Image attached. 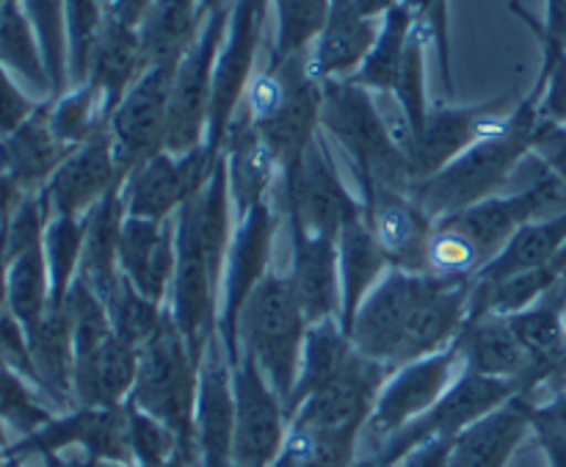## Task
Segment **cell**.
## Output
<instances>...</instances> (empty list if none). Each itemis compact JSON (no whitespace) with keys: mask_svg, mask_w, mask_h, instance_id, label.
Listing matches in <instances>:
<instances>
[{"mask_svg":"<svg viewBox=\"0 0 566 467\" xmlns=\"http://www.w3.org/2000/svg\"><path fill=\"white\" fill-rule=\"evenodd\" d=\"M536 131H539V94L531 92L528 97L514 105L501 131L464 149L437 175L415 183L409 188V197L431 219L440 221L481 203V199L503 194L506 183L517 175V169L534 149Z\"/></svg>","mask_w":566,"mask_h":467,"instance_id":"cell-1","label":"cell"},{"mask_svg":"<svg viewBox=\"0 0 566 467\" xmlns=\"http://www.w3.org/2000/svg\"><path fill=\"white\" fill-rule=\"evenodd\" d=\"M321 131L340 144L354 166L359 183V199L374 197L376 188L409 194L412 166L401 144L392 138L376 94L354 81H326Z\"/></svg>","mask_w":566,"mask_h":467,"instance_id":"cell-2","label":"cell"},{"mask_svg":"<svg viewBox=\"0 0 566 467\" xmlns=\"http://www.w3.org/2000/svg\"><path fill=\"white\" fill-rule=\"evenodd\" d=\"M307 315L296 297L291 277L271 269L254 288L238 319V349L258 363L269 385L282 398L291 418L293 393L302 371Z\"/></svg>","mask_w":566,"mask_h":467,"instance_id":"cell-3","label":"cell"},{"mask_svg":"<svg viewBox=\"0 0 566 467\" xmlns=\"http://www.w3.org/2000/svg\"><path fill=\"white\" fill-rule=\"evenodd\" d=\"M197 387L199 360L191 354L175 315L166 308L155 335L138 349L136 382L127 402L175 432L188 465L199 463L197 435H193Z\"/></svg>","mask_w":566,"mask_h":467,"instance_id":"cell-4","label":"cell"},{"mask_svg":"<svg viewBox=\"0 0 566 467\" xmlns=\"http://www.w3.org/2000/svg\"><path fill=\"white\" fill-rule=\"evenodd\" d=\"M271 203L282 221L329 238L340 236L343 225L365 210L363 199L343 183L324 131L310 142L296 164L280 172Z\"/></svg>","mask_w":566,"mask_h":467,"instance_id":"cell-5","label":"cell"},{"mask_svg":"<svg viewBox=\"0 0 566 467\" xmlns=\"http://www.w3.org/2000/svg\"><path fill=\"white\" fill-rule=\"evenodd\" d=\"M232 3V0H230ZM230 3L219 6L208 14L199 39L182 55L175 70L169 100V133H166V153L186 155L208 142L210 108H213L216 64H219L221 44H224Z\"/></svg>","mask_w":566,"mask_h":467,"instance_id":"cell-6","label":"cell"},{"mask_svg":"<svg viewBox=\"0 0 566 467\" xmlns=\"http://www.w3.org/2000/svg\"><path fill=\"white\" fill-rule=\"evenodd\" d=\"M566 210V186L539 160V172L531 177L528 186L512 194H495L490 199L470 205L459 214L446 216V225L457 227L462 236L475 243V249L490 263L501 249L523 230L525 225L545 216H556Z\"/></svg>","mask_w":566,"mask_h":467,"instance_id":"cell-7","label":"cell"},{"mask_svg":"<svg viewBox=\"0 0 566 467\" xmlns=\"http://www.w3.org/2000/svg\"><path fill=\"white\" fill-rule=\"evenodd\" d=\"M431 286H434V274L387 271L354 315L352 330H348L354 349L363 357L396 371L401 363L403 343Z\"/></svg>","mask_w":566,"mask_h":467,"instance_id":"cell-8","label":"cell"},{"mask_svg":"<svg viewBox=\"0 0 566 467\" xmlns=\"http://www.w3.org/2000/svg\"><path fill=\"white\" fill-rule=\"evenodd\" d=\"M282 227L274 203L254 205L247 216L235 221L230 252H227L224 277H221V302H219V335L230 352L232 365L241 357L238 349V319L243 304L254 293V288L265 280L271 271V252H274V236Z\"/></svg>","mask_w":566,"mask_h":467,"instance_id":"cell-9","label":"cell"},{"mask_svg":"<svg viewBox=\"0 0 566 467\" xmlns=\"http://www.w3.org/2000/svg\"><path fill=\"white\" fill-rule=\"evenodd\" d=\"M219 155L199 144L186 155L158 153L122 180V205L127 216L166 221L180 214L182 205L205 191L213 177Z\"/></svg>","mask_w":566,"mask_h":467,"instance_id":"cell-10","label":"cell"},{"mask_svg":"<svg viewBox=\"0 0 566 467\" xmlns=\"http://www.w3.org/2000/svg\"><path fill=\"white\" fill-rule=\"evenodd\" d=\"M175 66H147L108 120L114 158L125 180L136 166L166 149Z\"/></svg>","mask_w":566,"mask_h":467,"instance_id":"cell-11","label":"cell"},{"mask_svg":"<svg viewBox=\"0 0 566 467\" xmlns=\"http://www.w3.org/2000/svg\"><path fill=\"white\" fill-rule=\"evenodd\" d=\"M235 387V429H232V465L271 467L285 446L287 409L274 387L249 354L241 352L232 365Z\"/></svg>","mask_w":566,"mask_h":467,"instance_id":"cell-12","label":"cell"},{"mask_svg":"<svg viewBox=\"0 0 566 467\" xmlns=\"http://www.w3.org/2000/svg\"><path fill=\"white\" fill-rule=\"evenodd\" d=\"M271 0H232L230 20H227L224 44H221L219 64H216L213 108H210L208 147L221 153L227 127L243 103L249 77L254 75L260 39L265 33Z\"/></svg>","mask_w":566,"mask_h":467,"instance_id":"cell-13","label":"cell"},{"mask_svg":"<svg viewBox=\"0 0 566 467\" xmlns=\"http://www.w3.org/2000/svg\"><path fill=\"white\" fill-rule=\"evenodd\" d=\"M459 369H462V363H459V354L451 343L442 352L392 371L368 418L370 435L385 446L390 437H396L409 424L431 413L437 402L446 396L448 387L457 382Z\"/></svg>","mask_w":566,"mask_h":467,"instance_id":"cell-14","label":"cell"},{"mask_svg":"<svg viewBox=\"0 0 566 467\" xmlns=\"http://www.w3.org/2000/svg\"><path fill=\"white\" fill-rule=\"evenodd\" d=\"M509 103H512L509 97H495L473 105H431L423 131H420V136L415 138L407 153L409 166H412V180L420 183L426 177L437 175L442 166L459 158L464 149L501 131L514 108V105L509 108Z\"/></svg>","mask_w":566,"mask_h":467,"instance_id":"cell-15","label":"cell"},{"mask_svg":"<svg viewBox=\"0 0 566 467\" xmlns=\"http://www.w3.org/2000/svg\"><path fill=\"white\" fill-rule=\"evenodd\" d=\"M282 72V92L280 105L269 120L258 122L254 131L260 133L269 149L274 153L280 172L287 169L302 158L304 149L310 147L321 133V108H324V83L310 70V53L293 55V59L271 64Z\"/></svg>","mask_w":566,"mask_h":467,"instance_id":"cell-16","label":"cell"},{"mask_svg":"<svg viewBox=\"0 0 566 467\" xmlns=\"http://www.w3.org/2000/svg\"><path fill=\"white\" fill-rule=\"evenodd\" d=\"M232 429H235L232 357L216 332L199 363L197 409H193L199 467H232Z\"/></svg>","mask_w":566,"mask_h":467,"instance_id":"cell-17","label":"cell"},{"mask_svg":"<svg viewBox=\"0 0 566 467\" xmlns=\"http://www.w3.org/2000/svg\"><path fill=\"white\" fill-rule=\"evenodd\" d=\"M363 205L365 219L390 269L426 274V249L437 221L409 194L392 188H376L374 197Z\"/></svg>","mask_w":566,"mask_h":467,"instance_id":"cell-18","label":"cell"},{"mask_svg":"<svg viewBox=\"0 0 566 467\" xmlns=\"http://www.w3.org/2000/svg\"><path fill=\"white\" fill-rule=\"evenodd\" d=\"M119 183L122 175L114 158V144L105 127L66 155L42 191L53 216H86Z\"/></svg>","mask_w":566,"mask_h":467,"instance_id":"cell-19","label":"cell"},{"mask_svg":"<svg viewBox=\"0 0 566 467\" xmlns=\"http://www.w3.org/2000/svg\"><path fill=\"white\" fill-rule=\"evenodd\" d=\"M291 238V277L296 297L302 302L310 324L324 319H340V258H337V238L315 236L302 225L282 221Z\"/></svg>","mask_w":566,"mask_h":467,"instance_id":"cell-20","label":"cell"},{"mask_svg":"<svg viewBox=\"0 0 566 467\" xmlns=\"http://www.w3.org/2000/svg\"><path fill=\"white\" fill-rule=\"evenodd\" d=\"M177 266L175 219L153 221L125 216L119 238V269L130 286L155 304L169 302Z\"/></svg>","mask_w":566,"mask_h":467,"instance_id":"cell-21","label":"cell"},{"mask_svg":"<svg viewBox=\"0 0 566 467\" xmlns=\"http://www.w3.org/2000/svg\"><path fill=\"white\" fill-rule=\"evenodd\" d=\"M221 155H224L227 186H230V199L238 221L254 205L271 199L276 180H280V164H276L269 144L254 131L252 120L243 111V105L232 116L230 127H227Z\"/></svg>","mask_w":566,"mask_h":467,"instance_id":"cell-22","label":"cell"},{"mask_svg":"<svg viewBox=\"0 0 566 467\" xmlns=\"http://www.w3.org/2000/svg\"><path fill=\"white\" fill-rule=\"evenodd\" d=\"M453 349H457L462 371L495 376V380H517L523 382L525 393L536 387L534 365L525 349L520 346L506 315L486 313L479 319H468L453 341Z\"/></svg>","mask_w":566,"mask_h":467,"instance_id":"cell-23","label":"cell"},{"mask_svg":"<svg viewBox=\"0 0 566 467\" xmlns=\"http://www.w3.org/2000/svg\"><path fill=\"white\" fill-rule=\"evenodd\" d=\"M381 20L359 14L357 0H329L324 31L310 50V70L321 83L346 81L363 66L379 37Z\"/></svg>","mask_w":566,"mask_h":467,"instance_id":"cell-24","label":"cell"},{"mask_svg":"<svg viewBox=\"0 0 566 467\" xmlns=\"http://www.w3.org/2000/svg\"><path fill=\"white\" fill-rule=\"evenodd\" d=\"M72 147L61 144L50 127V100H44L17 131L0 138V172L25 194L42 191Z\"/></svg>","mask_w":566,"mask_h":467,"instance_id":"cell-25","label":"cell"},{"mask_svg":"<svg viewBox=\"0 0 566 467\" xmlns=\"http://www.w3.org/2000/svg\"><path fill=\"white\" fill-rule=\"evenodd\" d=\"M138 349L111 332L105 341L75 354L72 393L77 407H125L136 382Z\"/></svg>","mask_w":566,"mask_h":467,"instance_id":"cell-26","label":"cell"},{"mask_svg":"<svg viewBox=\"0 0 566 467\" xmlns=\"http://www.w3.org/2000/svg\"><path fill=\"white\" fill-rule=\"evenodd\" d=\"M147 61H144L142 42H138L136 28L122 25L119 20L105 11L103 31H99L97 44L92 53V66H88V81L99 92L103 100L105 122L116 111V105L125 100L133 83L144 75Z\"/></svg>","mask_w":566,"mask_h":467,"instance_id":"cell-27","label":"cell"},{"mask_svg":"<svg viewBox=\"0 0 566 467\" xmlns=\"http://www.w3.org/2000/svg\"><path fill=\"white\" fill-rule=\"evenodd\" d=\"M506 319L534 365V385L539 387L551 382L566 352V277L539 302L506 315Z\"/></svg>","mask_w":566,"mask_h":467,"instance_id":"cell-28","label":"cell"},{"mask_svg":"<svg viewBox=\"0 0 566 467\" xmlns=\"http://www.w3.org/2000/svg\"><path fill=\"white\" fill-rule=\"evenodd\" d=\"M528 409L525 396H517L464 429L453 440L448 467H506L531 429Z\"/></svg>","mask_w":566,"mask_h":467,"instance_id":"cell-29","label":"cell"},{"mask_svg":"<svg viewBox=\"0 0 566 467\" xmlns=\"http://www.w3.org/2000/svg\"><path fill=\"white\" fill-rule=\"evenodd\" d=\"M125 216L127 214L125 205H122V183L114 191L105 194L86 214V241H83L77 280L86 288H92L103 299V304L122 280L119 238Z\"/></svg>","mask_w":566,"mask_h":467,"instance_id":"cell-30","label":"cell"},{"mask_svg":"<svg viewBox=\"0 0 566 467\" xmlns=\"http://www.w3.org/2000/svg\"><path fill=\"white\" fill-rule=\"evenodd\" d=\"M337 258H340V291H343V330H352V321L368 293L390 271V263L376 243L374 230L363 214L352 216L337 236Z\"/></svg>","mask_w":566,"mask_h":467,"instance_id":"cell-31","label":"cell"},{"mask_svg":"<svg viewBox=\"0 0 566 467\" xmlns=\"http://www.w3.org/2000/svg\"><path fill=\"white\" fill-rule=\"evenodd\" d=\"M210 11L202 0H153L138 25V42L147 66H175L199 39Z\"/></svg>","mask_w":566,"mask_h":467,"instance_id":"cell-32","label":"cell"},{"mask_svg":"<svg viewBox=\"0 0 566 467\" xmlns=\"http://www.w3.org/2000/svg\"><path fill=\"white\" fill-rule=\"evenodd\" d=\"M33 371H36L39 393L59 407L75 402L72 374H75V343H72V319L66 304L50 308L42 324L28 335Z\"/></svg>","mask_w":566,"mask_h":467,"instance_id":"cell-33","label":"cell"},{"mask_svg":"<svg viewBox=\"0 0 566 467\" xmlns=\"http://www.w3.org/2000/svg\"><path fill=\"white\" fill-rule=\"evenodd\" d=\"M564 247L566 210L525 225L523 230L501 249V255H495V258L475 274V282H479V286H495V282L517 277L523 274V271L539 269V266H547L551 260H556L558 255L564 252Z\"/></svg>","mask_w":566,"mask_h":467,"instance_id":"cell-34","label":"cell"},{"mask_svg":"<svg viewBox=\"0 0 566 467\" xmlns=\"http://www.w3.org/2000/svg\"><path fill=\"white\" fill-rule=\"evenodd\" d=\"M0 64L39 100H53V81L44 64L36 28L28 20L20 0H3L0 6Z\"/></svg>","mask_w":566,"mask_h":467,"instance_id":"cell-35","label":"cell"},{"mask_svg":"<svg viewBox=\"0 0 566 467\" xmlns=\"http://www.w3.org/2000/svg\"><path fill=\"white\" fill-rule=\"evenodd\" d=\"M354 354L352 335L343 330L340 319H324L307 326L302 352V371H298V385L293 393V409L307 396L318 393L321 387L329 385L337 374L348 365Z\"/></svg>","mask_w":566,"mask_h":467,"instance_id":"cell-36","label":"cell"},{"mask_svg":"<svg viewBox=\"0 0 566 467\" xmlns=\"http://www.w3.org/2000/svg\"><path fill=\"white\" fill-rule=\"evenodd\" d=\"M6 310L31 335L50 310V274L44 241L22 249L6 266Z\"/></svg>","mask_w":566,"mask_h":467,"instance_id":"cell-37","label":"cell"},{"mask_svg":"<svg viewBox=\"0 0 566 467\" xmlns=\"http://www.w3.org/2000/svg\"><path fill=\"white\" fill-rule=\"evenodd\" d=\"M412 31H415V20L407 11V6L398 3L396 9L387 11L385 20H381L379 37H376L374 48H370V53L365 55L363 66H359L348 81L368 89L370 94L396 92V83H398V75H401L403 55H407Z\"/></svg>","mask_w":566,"mask_h":467,"instance_id":"cell-38","label":"cell"},{"mask_svg":"<svg viewBox=\"0 0 566 467\" xmlns=\"http://www.w3.org/2000/svg\"><path fill=\"white\" fill-rule=\"evenodd\" d=\"M86 216H53L44 230V258L50 274V308H61L81 271Z\"/></svg>","mask_w":566,"mask_h":467,"instance_id":"cell-39","label":"cell"},{"mask_svg":"<svg viewBox=\"0 0 566 467\" xmlns=\"http://www.w3.org/2000/svg\"><path fill=\"white\" fill-rule=\"evenodd\" d=\"M276 14V33L271 44L269 64L293 59L313 50L324 31L329 0H271Z\"/></svg>","mask_w":566,"mask_h":467,"instance_id":"cell-40","label":"cell"},{"mask_svg":"<svg viewBox=\"0 0 566 467\" xmlns=\"http://www.w3.org/2000/svg\"><path fill=\"white\" fill-rule=\"evenodd\" d=\"M50 127H53L55 138L72 149L105 131L108 122L103 116V100H99L97 89L92 83H83V86H72L61 97L50 100Z\"/></svg>","mask_w":566,"mask_h":467,"instance_id":"cell-41","label":"cell"},{"mask_svg":"<svg viewBox=\"0 0 566 467\" xmlns=\"http://www.w3.org/2000/svg\"><path fill=\"white\" fill-rule=\"evenodd\" d=\"M105 310H108L114 335L133 349H142L155 335L166 315V304H155L153 299L138 293L125 274H122L114 293L105 299Z\"/></svg>","mask_w":566,"mask_h":467,"instance_id":"cell-42","label":"cell"},{"mask_svg":"<svg viewBox=\"0 0 566 467\" xmlns=\"http://www.w3.org/2000/svg\"><path fill=\"white\" fill-rule=\"evenodd\" d=\"M103 0H64L66 22V64H70V89L88 81L94 44L105 22Z\"/></svg>","mask_w":566,"mask_h":467,"instance_id":"cell-43","label":"cell"},{"mask_svg":"<svg viewBox=\"0 0 566 467\" xmlns=\"http://www.w3.org/2000/svg\"><path fill=\"white\" fill-rule=\"evenodd\" d=\"M28 20L36 28L44 64L53 81V100L70 92V64H66V22L64 0H20Z\"/></svg>","mask_w":566,"mask_h":467,"instance_id":"cell-44","label":"cell"},{"mask_svg":"<svg viewBox=\"0 0 566 467\" xmlns=\"http://www.w3.org/2000/svg\"><path fill=\"white\" fill-rule=\"evenodd\" d=\"M357 440L332 437L307 426H287L285 446L271 467H352Z\"/></svg>","mask_w":566,"mask_h":467,"instance_id":"cell-45","label":"cell"},{"mask_svg":"<svg viewBox=\"0 0 566 467\" xmlns=\"http://www.w3.org/2000/svg\"><path fill=\"white\" fill-rule=\"evenodd\" d=\"M429 39L426 33L415 25L412 39H409L407 55H403L401 75H398L396 83V97L398 108H401L403 120H407L409 133H412V142L420 136L426 125V116H429V94H426V55H429ZM412 147V144H409Z\"/></svg>","mask_w":566,"mask_h":467,"instance_id":"cell-46","label":"cell"},{"mask_svg":"<svg viewBox=\"0 0 566 467\" xmlns=\"http://www.w3.org/2000/svg\"><path fill=\"white\" fill-rule=\"evenodd\" d=\"M481 269H484V258L475 243L457 227L437 221L429 249H426V274L442 277V280H475Z\"/></svg>","mask_w":566,"mask_h":467,"instance_id":"cell-47","label":"cell"},{"mask_svg":"<svg viewBox=\"0 0 566 467\" xmlns=\"http://www.w3.org/2000/svg\"><path fill=\"white\" fill-rule=\"evenodd\" d=\"M33 391L36 387L25 376L17 374L0 354V421H3V426L9 424L11 429L20 432L22 437L33 435L48 421H53L50 409L36 402Z\"/></svg>","mask_w":566,"mask_h":467,"instance_id":"cell-48","label":"cell"},{"mask_svg":"<svg viewBox=\"0 0 566 467\" xmlns=\"http://www.w3.org/2000/svg\"><path fill=\"white\" fill-rule=\"evenodd\" d=\"M407 11L412 14L415 25L426 33L431 48L437 50L440 59L442 89L451 97L453 94V75H451V20H448V0H401Z\"/></svg>","mask_w":566,"mask_h":467,"instance_id":"cell-49","label":"cell"},{"mask_svg":"<svg viewBox=\"0 0 566 467\" xmlns=\"http://www.w3.org/2000/svg\"><path fill=\"white\" fill-rule=\"evenodd\" d=\"M42 103L44 100L28 97L20 83L14 81V75L0 64V138L17 131Z\"/></svg>","mask_w":566,"mask_h":467,"instance_id":"cell-50","label":"cell"},{"mask_svg":"<svg viewBox=\"0 0 566 467\" xmlns=\"http://www.w3.org/2000/svg\"><path fill=\"white\" fill-rule=\"evenodd\" d=\"M531 153L566 186V125L539 122V131H536L534 149Z\"/></svg>","mask_w":566,"mask_h":467,"instance_id":"cell-51","label":"cell"},{"mask_svg":"<svg viewBox=\"0 0 566 467\" xmlns=\"http://www.w3.org/2000/svg\"><path fill=\"white\" fill-rule=\"evenodd\" d=\"M25 197L28 194L9 175L0 172V266H6V238H9L11 219H14L17 208Z\"/></svg>","mask_w":566,"mask_h":467,"instance_id":"cell-52","label":"cell"},{"mask_svg":"<svg viewBox=\"0 0 566 467\" xmlns=\"http://www.w3.org/2000/svg\"><path fill=\"white\" fill-rule=\"evenodd\" d=\"M528 415L536 432H553V435L566 437V391L542 407H531Z\"/></svg>","mask_w":566,"mask_h":467,"instance_id":"cell-53","label":"cell"},{"mask_svg":"<svg viewBox=\"0 0 566 467\" xmlns=\"http://www.w3.org/2000/svg\"><path fill=\"white\" fill-rule=\"evenodd\" d=\"M149 6H153V0H111L108 14L114 17V20H119L122 25L136 28L138 31L142 20L147 17Z\"/></svg>","mask_w":566,"mask_h":467,"instance_id":"cell-54","label":"cell"},{"mask_svg":"<svg viewBox=\"0 0 566 467\" xmlns=\"http://www.w3.org/2000/svg\"><path fill=\"white\" fill-rule=\"evenodd\" d=\"M542 31L566 48V0H547V17Z\"/></svg>","mask_w":566,"mask_h":467,"instance_id":"cell-55","label":"cell"},{"mask_svg":"<svg viewBox=\"0 0 566 467\" xmlns=\"http://www.w3.org/2000/svg\"><path fill=\"white\" fill-rule=\"evenodd\" d=\"M398 3H401V0H357V9L359 14L368 17V20H385L387 11L396 9Z\"/></svg>","mask_w":566,"mask_h":467,"instance_id":"cell-56","label":"cell"},{"mask_svg":"<svg viewBox=\"0 0 566 467\" xmlns=\"http://www.w3.org/2000/svg\"><path fill=\"white\" fill-rule=\"evenodd\" d=\"M0 310H6V266H0Z\"/></svg>","mask_w":566,"mask_h":467,"instance_id":"cell-57","label":"cell"},{"mask_svg":"<svg viewBox=\"0 0 566 467\" xmlns=\"http://www.w3.org/2000/svg\"><path fill=\"white\" fill-rule=\"evenodd\" d=\"M551 380H566V352H564V357H562V363H558V369H556V374L551 376Z\"/></svg>","mask_w":566,"mask_h":467,"instance_id":"cell-58","label":"cell"},{"mask_svg":"<svg viewBox=\"0 0 566 467\" xmlns=\"http://www.w3.org/2000/svg\"><path fill=\"white\" fill-rule=\"evenodd\" d=\"M224 3H230V0H202V6L208 11H213V9H219V6H224Z\"/></svg>","mask_w":566,"mask_h":467,"instance_id":"cell-59","label":"cell"},{"mask_svg":"<svg viewBox=\"0 0 566 467\" xmlns=\"http://www.w3.org/2000/svg\"><path fill=\"white\" fill-rule=\"evenodd\" d=\"M6 467H22L20 459H6Z\"/></svg>","mask_w":566,"mask_h":467,"instance_id":"cell-60","label":"cell"},{"mask_svg":"<svg viewBox=\"0 0 566 467\" xmlns=\"http://www.w3.org/2000/svg\"><path fill=\"white\" fill-rule=\"evenodd\" d=\"M0 467H6V457H3V452H0Z\"/></svg>","mask_w":566,"mask_h":467,"instance_id":"cell-61","label":"cell"},{"mask_svg":"<svg viewBox=\"0 0 566 467\" xmlns=\"http://www.w3.org/2000/svg\"><path fill=\"white\" fill-rule=\"evenodd\" d=\"M103 3H105V9H108V6H111V0H103Z\"/></svg>","mask_w":566,"mask_h":467,"instance_id":"cell-62","label":"cell"},{"mask_svg":"<svg viewBox=\"0 0 566 467\" xmlns=\"http://www.w3.org/2000/svg\"><path fill=\"white\" fill-rule=\"evenodd\" d=\"M0 6H3V0H0Z\"/></svg>","mask_w":566,"mask_h":467,"instance_id":"cell-63","label":"cell"},{"mask_svg":"<svg viewBox=\"0 0 566 467\" xmlns=\"http://www.w3.org/2000/svg\"><path fill=\"white\" fill-rule=\"evenodd\" d=\"M138 467H144V465H138Z\"/></svg>","mask_w":566,"mask_h":467,"instance_id":"cell-64","label":"cell"}]
</instances>
